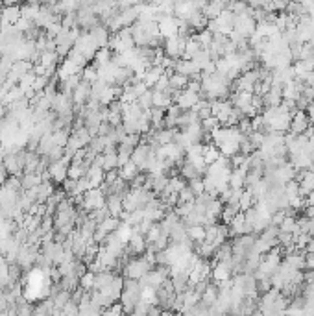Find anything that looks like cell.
I'll return each mask as SVG.
<instances>
[{
  "mask_svg": "<svg viewBox=\"0 0 314 316\" xmlns=\"http://www.w3.org/2000/svg\"><path fill=\"white\" fill-rule=\"evenodd\" d=\"M161 313H163V309H161L159 305H152L150 311H148V316H159Z\"/></svg>",
  "mask_w": 314,
  "mask_h": 316,
  "instance_id": "obj_39",
  "label": "cell"
},
{
  "mask_svg": "<svg viewBox=\"0 0 314 316\" xmlns=\"http://www.w3.org/2000/svg\"><path fill=\"white\" fill-rule=\"evenodd\" d=\"M203 159H205V163H207V167L213 165V163H217L218 159H220V150H218L215 144L205 146V150H203Z\"/></svg>",
  "mask_w": 314,
  "mask_h": 316,
  "instance_id": "obj_20",
  "label": "cell"
},
{
  "mask_svg": "<svg viewBox=\"0 0 314 316\" xmlns=\"http://www.w3.org/2000/svg\"><path fill=\"white\" fill-rule=\"evenodd\" d=\"M113 59V52L109 48H100L96 52V56H94V59H92V67L94 69H100V67H105V65H109Z\"/></svg>",
  "mask_w": 314,
  "mask_h": 316,
  "instance_id": "obj_11",
  "label": "cell"
},
{
  "mask_svg": "<svg viewBox=\"0 0 314 316\" xmlns=\"http://www.w3.org/2000/svg\"><path fill=\"white\" fill-rule=\"evenodd\" d=\"M196 41L200 43V46H202L203 50H207L211 46V43H213V34H211L209 30H202V32H198V34H194Z\"/></svg>",
  "mask_w": 314,
  "mask_h": 316,
  "instance_id": "obj_24",
  "label": "cell"
},
{
  "mask_svg": "<svg viewBox=\"0 0 314 316\" xmlns=\"http://www.w3.org/2000/svg\"><path fill=\"white\" fill-rule=\"evenodd\" d=\"M238 213H240V207H238V204H227V205H224L222 215H220V218H222V224L229 226L231 220L237 217Z\"/></svg>",
  "mask_w": 314,
  "mask_h": 316,
  "instance_id": "obj_16",
  "label": "cell"
},
{
  "mask_svg": "<svg viewBox=\"0 0 314 316\" xmlns=\"http://www.w3.org/2000/svg\"><path fill=\"white\" fill-rule=\"evenodd\" d=\"M94 277H96V274H92V272L87 270V272L80 277V288L85 290V292H91L92 288H94Z\"/></svg>",
  "mask_w": 314,
  "mask_h": 316,
  "instance_id": "obj_23",
  "label": "cell"
},
{
  "mask_svg": "<svg viewBox=\"0 0 314 316\" xmlns=\"http://www.w3.org/2000/svg\"><path fill=\"white\" fill-rule=\"evenodd\" d=\"M217 300H218V287L211 281L209 287L205 288V292L202 294V300H200V302H202L205 307H213V305L217 303Z\"/></svg>",
  "mask_w": 314,
  "mask_h": 316,
  "instance_id": "obj_12",
  "label": "cell"
},
{
  "mask_svg": "<svg viewBox=\"0 0 314 316\" xmlns=\"http://www.w3.org/2000/svg\"><path fill=\"white\" fill-rule=\"evenodd\" d=\"M311 104H313L311 100L305 98L303 94H300V98L296 100V109H298V111H307V107H309Z\"/></svg>",
  "mask_w": 314,
  "mask_h": 316,
  "instance_id": "obj_36",
  "label": "cell"
},
{
  "mask_svg": "<svg viewBox=\"0 0 314 316\" xmlns=\"http://www.w3.org/2000/svg\"><path fill=\"white\" fill-rule=\"evenodd\" d=\"M188 189L194 192V196H202L203 192H205V187H203V178H194V180H190V181H187Z\"/></svg>",
  "mask_w": 314,
  "mask_h": 316,
  "instance_id": "obj_28",
  "label": "cell"
},
{
  "mask_svg": "<svg viewBox=\"0 0 314 316\" xmlns=\"http://www.w3.org/2000/svg\"><path fill=\"white\" fill-rule=\"evenodd\" d=\"M168 181H170V180H168L167 176H155V180H154V189H152V192H154L155 196L159 198L161 192H163V190H165V189L168 187Z\"/></svg>",
  "mask_w": 314,
  "mask_h": 316,
  "instance_id": "obj_26",
  "label": "cell"
},
{
  "mask_svg": "<svg viewBox=\"0 0 314 316\" xmlns=\"http://www.w3.org/2000/svg\"><path fill=\"white\" fill-rule=\"evenodd\" d=\"M200 124H202V130H203V132H207V134H213L215 130H218V128H222V126H220V122L217 120V117H209V119L202 120Z\"/></svg>",
  "mask_w": 314,
  "mask_h": 316,
  "instance_id": "obj_29",
  "label": "cell"
},
{
  "mask_svg": "<svg viewBox=\"0 0 314 316\" xmlns=\"http://www.w3.org/2000/svg\"><path fill=\"white\" fill-rule=\"evenodd\" d=\"M285 196L288 198V202L300 196V183L296 181V180H292V181H288L285 185Z\"/></svg>",
  "mask_w": 314,
  "mask_h": 316,
  "instance_id": "obj_27",
  "label": "cell"
},
{
  "mask_svg": "<svg viewBox=\"0 0 314 316\" xmlns=\"http://www.w3.org/2000/svg\"><path fill=\"white\" fill-rule=\"evenodd\" d=\"M237 128H238V132H240L242 135H246V137H248L250 134H253V130H251V120L250 119H242L240 122H238Z\"/></svg>",
  "mask_w": 314,
  "mask_h": 316,
  "instance_id": "obj_33",
  "label": "cell"
},
{
  "mask_svg": "<svg viewBox=\"0 0 314 316\" xmlns=\"http://www.w3.org/2000/svg\"><path fill=\"white\" fill-rule=\"evenodd\" d=\"M161 235V224H154L152 227H150V231L144 235V239H146V244H154L155 240H157V237Z\"/></svg>",
  "mask_w": 314,
  "mask_h": 316,
  "instance_id": "obj_30",
  "label": "cell"
},
{
  "mask_svg": "<svg viewBox=\"0 0 314 316\" xmlns=\"http://www.w3.org/2000/svg\"><path fill=\"white\" fill-rule=\"evenodd\" d=\"M35 307L30 302H24L22 305H17V315L19 316H34Z\"/></svg>",
  "mask_w": 314,
  "mask_h": 316,
  "instance_id": "obj_31",
  "label": "cell"
},
{
  "mask_svg": "<svg viewBox=\"0 0 314 316\" xmlns=\"http://www.w3.org/2000/svg\"><path fill=\"white\" fill-rule=\"evenodd\" d=\"M6 316H19L17 315V307H15V305H7Z\"/></svg>",
  "mask_w": 314,
  "mask_h": 316,
  "instance_id": "obj_41",
  "label": "cell"
},
{
  "mask_svg": "<svg viewBox=\"0 0 314 316\" xmlns=\"http://www.w3.org/2000/svg\"><path fill=\"white\" fill-rule=\"evenodd\" d=\"M286 218V213L285 211H277V213H273L272 218H270V226H273V227H279L281 224H283V220Z\"/></svg>",
  "mask_w": 314,
  "mask_h": 316,
  "instance_id": "obj_34",
  "label": "cell"
},
{
  "mask_svg": "<svg viewBox=\"0 0 314 316\" xmlns=\"http://www.w3.org/2000/svg\"><path fill=\"white\" fill-rule=\"evenodd\" d=\"M311 126V120H309L307 113L305 111H296L292 115V120H290V134L294 135H303Z\"/></svg>",
  "mask_w": 314,
  "mask_h": 316,
  "instance_id": "obj_6",
  "label": "cell"
},
{
  "mask_svg": "<svg viewBox=\"0 0 314 316\" xmlns=\"http://www.w3.org/2000/svg\"><path fill=\"white\" fill-rule=\"evenodd\" d=\"M159 316H174V311H163Z\"/></svg>",
  "mask_w": 314,
  "mask_h": 316,
  "instance_id": "obj_43",
  "label": "cell"
},
{
  "mask_svg": "<svg viewBox=\"0 0 314 316\" xmlns=\"http://www.w3.org/2000/svg\"><path fill=\"white\" fill-rule=\"evenodd\" d=\"M105 202H107V198L104 196V192L100 189H91L87 190L84 194V204L80 205L82 209H85L87 213H92V211H98V209H104L105 207Z\"/></svg>",
  "mask_w": 314,
  "mask_h": 316,
  "instance_id": "obj_3",
  "label": "cell"
},
{
  "mask_svg": "<svg viewBox=\"0 0 314 316\" xmlns=\"http://www.w3.org/2000/svg\"><path fill=\"white\" fill-rule=\"evenodd\" d=\"M185 46H187V39H181V37H172V39H167L165 45H163V52L165 56L170 57V59H181V56L185 54Z\"/></svg>",
  "mask_w": 314,
  "mask_h": 316,
  "instance_id": "obj_4",
  "label": "cell"
},
{
  "mask_svg": "<svg viewBox=\"0 0 314 316\" xmlns=\"http://www.w3.org/2000/svg\"><path fill=\"white\" fill-rule=\"evenodd\" d=\"M305 270H314V255L307 253L305 255Z\"/></svg>",
  "mask_w": 314,
  "mask_h": 316,
  "instance_id": "obj_38",
  "label": "cell"
},
{
  "mask_svg": "<svg viewBox=\"0 0 314 316\" xmlns=\"http://www.w3.org/2000/svg\"><path fill=\"white\" fill-rule=\"evenodd\" d=\"M91 98V84L82 80V84L78 85L72 92V104L74 105H85Z\"/></svg>",
  "mask_w": 314,
  "mask_h": 316,
  "instance_id": "obj_7",
  "label": "cell"
},
{
  "mask_svg": "<svg viewBox=\"0 0 314 316\" xmlns=\"http://www.w3.org/2000/svg\"><path fill=\"white\" fill-rule=\"evenodd\" d=\"M238 207H240L242 213H246V211L251 209V207H255V198H253V194H251L250 189L242 190V196H240V200H238Z\"/></svg>",
  "mask_w": 314,
  "mask_h": 316,
  "instance_id": "obj_18",
  "label": "cell"
},
{
  "mask_svg": "<svg viewBox=\"0 0 314 316\" xmlns=\"http://www.w3.org/2000/svg\"><path fill=\"white\" fill-rule=\"evenodd\" d=\"M187 237L196 246H200L205 242V227L203 226H192V227H187Z\"/></svg>",
  "mask_w": 314,
  "mask_h": 316,
  "instance_id": "obj_14",
  "label": "cell"
},
{
  "mask_svg": "<svg viewBox=\"0 0 314 316\" xmlns=\"http://www.w3.org/2000/svg\"><path fill=\"white\" fill-rule=\"evenodd\" d=\"M170 87V78L167 76V74H163V76L159 78V82L154 85V89L152 91H157V92H165Z\"/></svg>",
  "mask_w": 314,
  "mask_h": 316,
  "instance_id": "obj_32",
  "label": "cell"
},
{
  "mask_svg": "<svg viewBox=\"0 0 314 316\" xmlns=\"http://www.w3.org/2000/svg\"><path fill=\"white\" fill-rule=\"evenodd\" d=\"M150 270H154V267H152L144 257H133V259L128 261V265L122 268V275H124V279L140 281Z\"/></svg>",
  "mask_w": 314,
  "mask_h": 316,
  "instance_id": "obj_1",
  "label": "cell"
},
{
  "mask_svg": "<svg viewBox=\"0 0 314 316\" xmlns=\"http://www.w3.org/2000/svg\"><path fill=\"white\" fill-rule=\"evenodd\" d=\"M89 35L92 37V41L96 43L98 48H107L109 46V39H111V34H109V30L102 26V24H98L94 28L89 32Z\"/></svg>",
  "mask_w": 314,
  "mask_h": 316,
  "instance_id": "obj_8",
  "label": "cell"
},
{
  "mask_svg": "<svg viewBox=\"0 0 314 316\" xmlns=\"http://www.w3.org/2000/svg\"><path fill=\"white\" fill-rule=\"evenodd\" d=\"M43 183V178L39 174H22L21 178V185L22 190H32L35 187H39Z\"/></svg>",
  "mask_w": 314,
  "mask_h": 316,
  "instance_id": "obj_15",
  "label": "cell"
},
{
  "mask_svg": "<svg viewBox=\"0 0 314 316\" xmlns=\"http://www.w3.org/2000/svg\"><path fill=\"white\" fill-rule=\"evenodd\" d=\"M120 224H122V220H120V218L109 217V218H105L104 222L98 226V227H100V229H104V231L107 233V235H109V233H115V231H117V229L120 227Z\"/></svg>",
  "mask_w": 314,
  "mask_h": 316,
  "instance_id": "obj_22",
  "label": "cell"
},
{
  "mask_svg": "<svg viewBox=\"0 0 314 316\" xmlns=\"http://www.w3.org/2000/svg\"><path fill=\"white\" fill-rule=\"evenodd\" d=\"M102 155H104V167H102V170H104V172H111V170L119 169L117 152H115V154H102Z\"/></svg>",
  "mask_w": 314,
  "mask_h": 316,
  "instance_id": "obj_25",
  "label": "cell"
},
{
  "mask_svg": "<svg viewBox=\"0 0 314 316\" xmlns=\"http://www.w3.org/2000/svg\"><path fill=\"white\" fill-rule=\"evenodd\" d=\"M70 300H72V294H70V292H67V290L57 292V294L52 298V302H54V309L63 311V309H65V305H67Z\"/></svg>",
  "mask_w": 314,
  "mask_h": 316,
  "instance_id": "obj_19",
  "label": "cell"
},
{
  "mask_svg": "<svg viewBox=\"0 0 314 316\" xmlns=\"http://www.w3.org/2000/svg\"><path fill=\"white\" fill-rule=\"evenodd\" d=\"M305 202H307V207H314V190L305 198Z\"/></svg>",
  "mask_w": 314,
  "mask_h": 316,
  "instance_id": "obj_42",
  "label": "cell"
},
{
  "mask_svg": "<svg viewBox=\"0 0 314 316\" xmlns=\"http://www.w3.org/2000/svg\"><path fill=\"white\" fill-rule=\"evenodd\" d=\"M174 316H185L183 313H174Z\"/></svg>",
  "mask_w": 314,
  "mask_h": 316,
  "instance_id": "obj_45",
  "label": "cell"
},
{
  "mask_svg": "<svg viewBox=\"0 0 314 316\" xmlns=\"http://www.w3.org/2000/svg\"><path fill=\"white\" fill-rule=\"evenodd\" d=\"M152 157H155L154 148L150 146V144H146V142H140L139 146L133 150L132 163L140 170V172H144V174H146L148 163H150V159H152Z\"/></svg>",
  "mask_w": 314,
  "mask_h": 316,
  "instance_id": "obj_2",
  "label": "cell"
},
{
  "mask_svg": "<svg viewBox=\"0 0 314 316\" xmlns=\"http://www.w3.org/2000/svg\"><path fill=\"white\" fill-rule=\"evenodd\" d=\"M105 207H107V211H109V215H111L113 218H120V215L124 213V205H122V196H119V194H113V196H107Z\"/></svg>",
  "mask_w": 314,
  "mask_h": 316,
  "instance_id": "obj_10",
  "label": "cell"
},
{
  "mask_svg": "<svg viewBox=\"0 0 314 316\" xmlns=\"http://www.w3.org/2000/svg\"><path fill=\"white\" fill-rule=\"evenodd\" d=\"M188 85V78L187 76H181V74H172L170 76V87L174 89V91H185Z\"/></svg>",
  "mask_w": 314,
  "mask_h": 316,
  "instance_id": "obj_21",
  "label": "cell"
},
{
  "mask_svg": "<svg viewBox=\"0 0 314 316\" xmlns=\"http://www.w3.org/2000/svg\"><path fill=\"white\" fill-rule=\"evenodd\" d=\"M190 61H192V63H194L200 70H203L205 67H207V65L211 63V61H213V59H211V56H209V50H203L202 48L200 52H196Z\"/></svg>",
  "mask_w": 314,
  "mask_h": 316,
  "instance_id": "obj_17",
  "label": "cell"
},
{
  "mask_svg": "<svg viewBox=\"0 0 314 316\" xmlns=\"http://www.w3.org/2000/svg\"><path fill=\"white\" fill-rule=\"evenodd\" d=\"M115 134V128L109 124V122H102L100 128H98V137H107V135Z\"/></svg>",
  "mask_w": 314,
  "mask_h": 316,
  "instance_id": "obj_35",
  "label": "cell"
},
{
  "mask_svg": "<svg viewBox=\"0 0 314 316\" xmlns=\"http://www.w3.org/2000/svg\"><path fill=\"white\" fill-rule=\"evenodd\" d=\"M48 174H50V181L57 185V187H61L63 181L69 178V165L65 161H57V163H52L48 167Z\"/></svg>",
  "mask_w": 314,
  "mask_h": 316,
  "instance_id": "obj_5",
  "label": "cell"
},
{
  "mask_svg": "<svg viewBox=\"0 0 314 316\" xmlns=\"http://www.w3.org/2000/svg\"><path fill=\"white\" fill-rule=\"evenodd\" d=\"M251 316H265V315H263L261 311H255V313H253V315H251Z\"/></svg>",
  "mask_w": 314,
  "mask_h": 316,
  "instance_id": "obj_44",
  "label": "cell"
},
{
  "mask_svg": "<svg viewBox=\"0 0 314 316\" xmlns=\"http://www.w3.org/2000/svg\"><path fill=\"white\" fill-rule=\"evenodd\" d=\"M139 174H140V170L137 169V167H135V165H133L132 161L128 163L126 167L119 169V178L122 180V181H126V183H132L133 180H135V178H137Z\"/></svg>",
  "mask_w": 314,
  "mask_h": 316,
  "instance_id": "obj_13",
  "label": "cell"
},
{
  "mask_svg": "<svg viewBox=\"0 0 314 316\" xmlns=\"http://www.w3.org/2000/svg\"><path fill=\"white\" fill-rule=\"evenodd\" d=\"M224 9H225V2H207L202 9V13L207 21H217Z\"/></svg>",
  "mask_w": 314,
  "mask_h": 316,
  "instance_id": "obj_9",
  "label": "cell"
},
{
  "mask_svg": "<svg viewBox=\"0 0 314 316\" xmlns=\"http://www.w3.org/2000/svg\"><path fill=\"white\" fill-rule=\"evenodd\" d=\"M187 91L194 92V94H200V92H202V82H200V80H188Z\"/></svg>",
  "mask_w": 314,
  "mask_h": 316,
  "instance_id": "obj_37",
  "label": "cell"
},
{
  "mask_svg": "<svg viewBox=\"0 0 314 316\" xmlns=\"http://www.w3.org/2000/svg\"><path fill=\"white\" fill-rule=\"evenodd\" d=\"M305 113H307V117H309V120H311V124H314V102L309 105L307 111H305Z\"/></svg>",
  "mask_w": 314,
  "mask_h": 316,
  "instance_id": "obj_40",
  "label": "cell"
}]
</instances>
